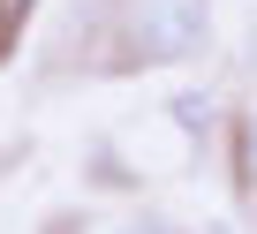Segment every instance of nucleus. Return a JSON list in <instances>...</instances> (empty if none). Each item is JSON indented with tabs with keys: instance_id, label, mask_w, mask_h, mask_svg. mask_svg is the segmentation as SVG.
Instances as JSON below:
<instances>
[{
	"instance_id": "obj_1",
	"label": "nucleus",
	"mask_w": 257,
	"mask_h": 234,
	"mask_svg": "<svg viewBox=\"0 0 257 234\" xmlns=\"http://www.w3.org/2000/svg\"><path fill=\"white\" fill-rule=\"evenodd\" d=\"M113 31L137 61L182 68L212 46V0H113Z\"/></svg>"
},
{
	"instance_id": "obj_2",
	"label": "nucleus",
	"mask_w": 257,
	"mask_h": 234,
	"mask_svg": "<svg viewBox=\"0 0 257 234\" xmlns=\"http://www.w3.org/2000/svg\"><path fill=\"white\" fill-rule=\"evenodd\" d=\"M167 113H174V129H182L189 144H204V136H212V113H219V106H212V91H174V98H167Z\"/></svg>"
},
{
	"instance_id": "obj_3",
	"label": "nucleus",
	"mask_w": 257,
	"mask_h": 234,
	"mask_svg": "<svg viewBox=\"0 0 257 234\" xmlns=\"http://www.w3.org/2000/svg\"><path fill=\"white\" fill-rule=\"evenodd\" d=\"M234 174H242V189H257V98L234 113Z\"/></svg>"
},
{
	"instance_id": "obj_4",
	"label": "nucleus",
	"mask_w": 257,
	"mask_h": 234,
	"mask_svg": "<svg viewBox=\"0 0 257 234\" xmlns=\"http://www.w3.org/2000/svg\"><path fill=\"white\" fill-rule=\"evenodd\" d=\"M0 8H8V23H16V31H23V16H31V8H38V0H0Z\"/></svg>"
},
{
	"instance_id": "obj_5",
	"label": "nucleus",
	"mask_w": 257,
	"mask_h": 234,
	"mask_svg": "<svg viewBox=\"0 0 257 234\" xmlns=\"http://www.w3.org/2000/svg\"><path fill=\"white\" fill-rule=\"evenodd\" d=\"M8 46H16V23H8V8H0V61H8Z\"/></svg>"
},
{
	"instance_id": "obj_6",
	"label": "nucleus",
	"mask_w": 257,
	"mask_h": 234,
	"mask_svg": "<svg viewBox=\"0 0 257 234\" xmlns=\"http://www.w3.org/2000/svg\"><path fill=\"white\" fill-rule=\"evenodd\" d=\"M242 46H249V68H257V23H249V38H242Z\"/></svg>"
}]
</instances>
